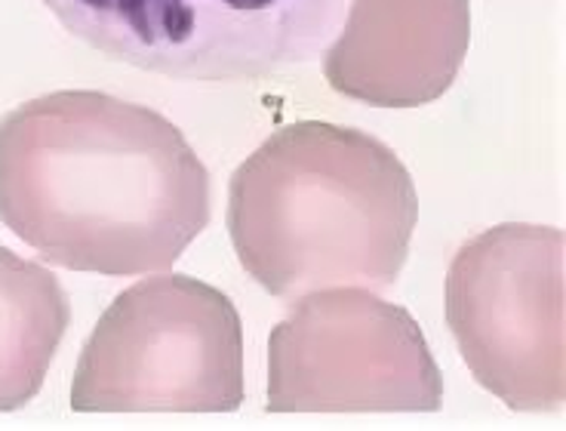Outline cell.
Instances as JSON below:
<instances>
[{
	"label": "cell",
	"mask_w": 566,
	"mask_h": 431,
	"mask_svg": "<svg viewBox=\"0 0 566 431\" xmlns=\"http://www.w3.org/2000/svg\"><path fill=\"white\" fill-rule=\"evenodd\" d=\"M71 320L56 274L0 244V413L38 398Z\"/></svg>",
	"instance_id": "ba28073f"
},
{
	"label": "cell",
	"mask_w": 566,
	"mask_h": 431,
	"mask_svg": "<svg viewBox=\"0 0 566 431\" xmlns=\"http://www.w3.org/2000/svg\"><path fill=\"white\" fill-rule=\"evenodd\" d=\"M243 324L228 293L155 272L117 293L81 348L74 413H234Z\"/></svg>",
	"instance_id": "3957f363"
},
{
	"label": "cell",
	"mask_w": 566,
	"mask_h": 431,
	"mask_svg": "<svg viewBox=\"0 0 566 431\" xmlns=\"http://www.w3.org/2000/svg\"><path fill=\"white\" fill-rule=\"evenodd\" d=\"M566 238L502 222L459 246L447 272V324L478 386L514 413L566 401Z\"/></svg>",
	"instance_id": "5b68a950"
},
{
	"label": "cell",
	"mask_w": 566,
	"mask_h": 431,
	"mask_svg": "<svg viewBox=\"0 0 566 431\" xmlns=\"http://www.w3.org/2000/svg\"><path fill=\"white\" fill-rule=\"evenodd\" d=\"M228 238L259 287L293 302L324 287H395L419 195L395 148L357 127L274 129L228 182Z\"/></svg>",
	"instance_id": "7a4b0ae2"
},
{
	"label": "cell",
	"mask_w": 566,
	"mask_h": 431,
	"mask_svg": "<svg viewBox=\"0 0 566 431\" xmlns=\"http://www.w3.org/2000/svg\"><path fill=\"white\" fill-rule=\"evenodd\" d=\"M468 46L471 0H348L324 77L373 108H422L450 93Z\"/></svg>",
	"instance_id": "52a82bcc"
},
{
	"label": "cell",
	"mask_w": 566,
	"mask_h": 431,
	"mask_svg": "<svg viewBox=\"0 0 566 431\" xmlns=\"http://www.w3.org/2000/svg\"><path fill=\"white\" fill-rule=\"evenodd\" d=\"M443 376L419 320L369 287L293 299L269 336V413H434Z\"/></svg>",
	"instance_id": "8992f818"
},
{
	"label": "cell",
	"mask_w": 566,
	"mask_h": 431,
	"mask_svg": "<svg viewBox=\"0 0 566 431\" xmlns=\"http://www.w3.org/2000/svg\"><path fill=\"white\" fill-rule=\"evenodd\" d=\"M112 62L191 84H250L324 56L345 0H41Z\"/></svg>",
	"instance_id": "277c9868"
},
{
	"label": "cell",
	"mask_w": 566,
	"mask_h": 431,
	"mask_svg": "<svg viewBox=\"0 0 566 431\" xmlns=\"http://www.w3.org/2000/svg\"><path fill=\"white\" fill-rule=\"evenodd\" d=\"M0 222L69 272H170L210 225V172L155 108L56 90L0 117Z\"/></svg>",
	"instance_id": "6da1fadb"
}]
</instances>
